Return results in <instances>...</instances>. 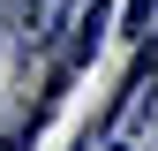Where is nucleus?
<instances>
[{"mask_svg":"<svg viewBox=\"0 0 158 151\" xmlns=\"http://www.w3.org/2000/svg\"><path fill=\"white\" fill-rule=\"evenodd\" d=\"M106 23H113V8H106V0H90V8H83V15H75V45H68V61H60L68 76H75V68H83V61H90V53H98V38H106Z\"/></svg>","mask_w":158,"mask_h":151,"instance_id":"1","label":"nucleus"},{"mask_svg":"<svg viewBox=\"0 0 158 151\" xmlns=\"http://www.w3.org/2000/svg\"><path fill=\"white\" fill-rule=\"evenodd\" d=\"M53 15H60V0H15V23H23L30 45H38V38H53Z\"/></svg>","mask_w":158,"mask_h":151,"instance_id":"2","label":"nucleus"},{"mask_svg":"<svg viewBox=\"0 0 158 151\" xmlns=\"http://www.w3.org/2000/svg\"><path fill=\"white\" fill-rule=\"evenodd\" d=\"M121 23H128V38H151V23H158V0H128V15H121Z\"/></svg>","mask_w":158,"mask_h":151,"instance_id":"3","label":"nucleus"},{"mask_svg":"<svg viewBox=\"0 0 158 151\" xmlns=\"http://www.w3.org/2000/svg\"><path fill=\"white\" fill-rule=\"evenodd\" d=\"M106 151H128V144H106Z\"/></svg>","mask_w":158,"mask_h":151,"instance_id":"4","label":"nucleus"}]
</instances>
